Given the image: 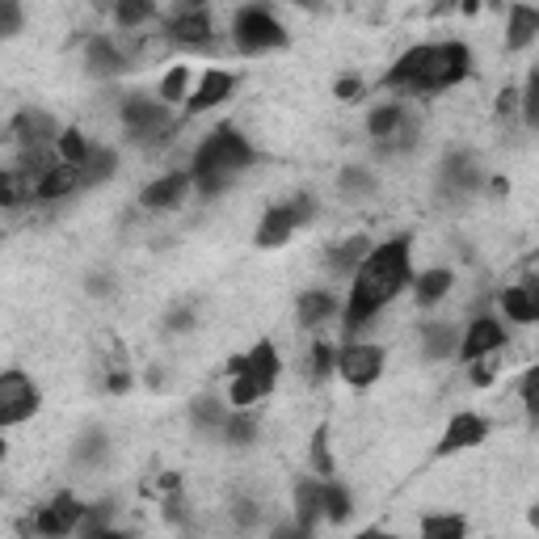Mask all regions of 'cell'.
Here are the masks:
<instances>
[{"label":"cell","instance_id":"1","mask_svg":"<svg viewBox=\"0 0 539 539\" xmlns=\"http://www.w3.org/2000/svg\"><path fill=\"white\" fill-rule=\"evenodd\" d=\"M409 236H396L388 245H375L371 257L363 266L354 270V287H350V299H346V333L354 337L363 325L375 321V312L388 304V299L401 291L409 278H413V262H409Z\"/></svg>","mask_w":539,"mask_h":539},{"label":"cell","instance_id":"2","mask_svg":"<svg viewBox=\"0 0 539 539\" xmlns=\"http://www.w3.org/2000/svg\"><path fill=\"white\" fill-rule=\"evenodd\" d=\"M249 165H253L249 139L236 127H215L203 139V148L194 152V182H198L203 194H219L236 173L249 169Z\"/></svg>","mask_w":539,"mask_h":539},{"label":"cell","instance_id":"3","mask_svg":"<svg viewBox=\"0 0 539 539\" xmlns=\"http://www.w3.org/2000/svg\"><path fill=\"white\" fill-rule=\"evenodd\" d=\"M278 384V350L270 342H257L249 354L232 358V405L245 409Z\"/></svg>","mask_w":539,"mask_h":539},{"label":"cell","instance_id":"4","mask_svg":"<svg viewBox=\"0 0 539 539\" xmlns=\"http://www.w3.org/2000/svg\"><path fill=\"white\" fill-rule=\"evenodd\" d=\"M468 72H472V51L464 43H438V47H430L422 81H417L413 93H443V89L464 81Z\"/></svg>","mask_w":539,"mask_h":539},{"label":"cell","instance_id":"5","mask_svg":"<svg viewBox=\"0 0 539 539\" xmlns=\"http://www.w3.org/2000/svg\"><path fill=\"white\" fill-rule=\"evenodd\" d=\"M232 38H236V47L249 51V55L270 51V47H287V30H283V22H278V17H274L270 9H262V5H249V9L236 13Z\"/></svg>","mask_w":539,"mask_h":539},{"label":"cell","instance_id":"6","mask_svg":"<svg viewBox=\"0 0 539 539\" xmlns=\"http://www.w3.org/2000/svg\"><path fill=\"white\" fill-rule=\"evenodd\" d=\"M312 211H316V207H312V194H299V198H291V203L270 207V211L262 215V224H257V245H262V249L287 245L291 236H295V228L312 219Z\"/></svg>","mask_w":539,"mask_h":539},{"label":"cell","instance_id":"7","mask_svg":"<svg viewBox=\"0 0 539 539\" xmlns=\"http://www.w3.org/2000/svg\"><path fill=\"white\" fill-rule=\"evenodd\" d=\"M38 388L26 371H5L0 375V426H22L26 417L38 413Z\"/></svg>","mask_w":539,"mask_h":539},{"label":"cell","instance_id":"8","mask_svg":"<svg viewBox=\"0 0 539 539\" xmlns=\"http://www.w3.org/2000/svg\"><path fill=\"white\" fill-rule=\"evenodd\" d=\"M123 123L131 131V139L139 144H156L173 131V118H169V106L165 102H148V97H131L123 106Z\"/></svg>","mask_w":539,"mask_h":539},{"label":"cell","instance_id":"9","mask_svg":"<svg viewBox=\"0 0 539 539\" xmlns=\"http://www.w3.org/2000/svg\"><path fill=\"white\" fill-rule=\"evenodd\" d=\"M379 371H384V350L371 342H350L337 350V375L346 379L350 388H371Z\"/></svg>","mask_w":539,"mask_h":539},{"label":"cell","instance_id":"10","mask_svg":"<svg viewBox=\"0 0 539 539\" xmlns=\"http://www.w3.org/2000/svg\"><path fill=\"white\" fill-rule=\"evenodd\" d=\"M85 514H89V506H81L72 493H59L55 502L34 518V531L43 535V539H64L68 531H76V527L85 523Z\"/></svg>","mask_w":539,"mask_h":539},{"label":"cell","instance_id":"11","mask_svg":"<svg viewBox=\"0 0 539 539\" xmlns=\"http://www.w3.org/2000/svg\"><path fill=\"white\" fill-rule=\"evenodd\" d=\"M489 438V422L481 413H455L447 430H443V443H438V455H455V451H468V447H481Z\"/></svg>","mask_w":539,"mask_h":539},{"label":"cell","instance_id":"12","mask_svg":"<svg viewBox=\"0 0 539 539\" xmlns=\"http://www.w3.org/2000/svg\"><path fill=\"white\" fill-rule=\"evenodd\" d=\"M502 342H506V329L497 325L493 316H481V321H472V329L464 333V342H459V358H464V363H481L485 354L502 350Z\"/></svg>","mask_w":539,"mask_h":539},{"label":"cell","instance_id":"13","mask_svg":"<svg viewBox=\"0 0 539 539\" xmlns=\"http://www.w3.org/2000/svg\"><path fill=\"white\" fill-rule=\"evenodd\" d=\"M232 89H236V76H232V72H224V68H207V72H203V81H198V89L190 93L186 110H190V114H203V110H211V106L224 102Z\"/></svg>","mask_w":539,"mask_h":539},{"label":"cell","instance_id":"14","mask_svg":"<svg viewBox=\"0 0 539 539\" xmlns=\"http://www.w3.org/2000/svg\"><path fill=\"white\" fill-rule=\"evenodd\" d=\"M13 135L22 139L26 148L38 152V148L47 144V139H55V144H59V135H64V131L55 127V118H51V114H43V110H22V114L13 118Z\"/></svg>","mask_w":539,"mask_h":539},{"label":"cell","instance_id":"15","mask_svg":"<svg viewBox=\"0 0 539 539\" xmlns=\"http://www.w3.org/2000/svg\"><path fill=\"white\" fill-rule=\"evenodd\" d=\"M194 182V173H165L161 182H152L144 194H139V203H144L148 211H165V207H177L182 203L186 186Z\"/></svg>","mask_w":539,"mask_h":539},{"label":"cell","instance_id":"16","mask_svg":"<svg viewBox=\"0 0 539 539\" xmlns=\"http://www.w3.org/2000/svg\"><path fill=\"white\" fill-rule=\"evenodd\" d=\"M169 34L186 47H203V43H211V17L203 9H182L169 17Z\"/></svg>","mask_w":539,"mask_h":539},{"label":"cell","instance_id":"17","mask_svg":"<svg viewBox=\"0 0 539 539\" xmlns=\"http://www.w3.org/2000/svg\"><path fill=\"white\" fill-rule=\"evenodd\" d=\"M502 308H506L510 321H518V325L539 321V278H527L523 287H510L502 295Z\"/></svg>","mask_w":539,"mask_h":539},{"label":"cell","instance_id":"18","mask_svg":"<svg viewBox=\"0 0 539 539\" xmlns=\"http://www.w3.org/2000/svg\"><path fill=\"white\" fill-rule=\"evenodd\" d=\"M76 186H85V173L76 169V165H64V161H59V165H55V169L43 177V182L34 186V198H43V203H51V198H64V194H72Z\"/></svg>","mask_w":539,"mask_h":539},{"label":"cell","instance_id":"19","mask_svg":"<svg viewBox=\"0 0 539 539\" xmlns=\"http://www.w3.org/2000/svg\"><path fill=\"white\" fill-rule=\"evenodd\" d=\"M426 55H430V47L405 51V55L392 64V72L384 76V85H388V89H417V81H422V68H426Z\"/></svg>","mask_w":539,"mask_h":539},{"label":"cell","instance_id":"20","mask_svg":"<svg viewBox=\"0 0 539 539\" xmlns=\"http://www.w3.org/2000/svg\"><path fill=\"white\" fill-rule=\"evenodd\" d=\"M321 514H325V485L321 481H299L295 485V523L312 531V523Z\"/></svg>","mask_w":539,"mask_h":539},{"label":"cell","instance_id":"21","mask_svg":"<svg viewBox=\"0 0 539 539\" xmlns=\"http://www.w3.org/2000/svg\"><path fill=\"white\" fill-rule=\"evenodd\" d=\"M539 34V9H527V5H514L510 9V30H506V47L510 51H523L535 43Z\"/></svg>","mask_w":539,"mask_h":539},{"label":"cell","instance_id":"22","mask_svg":"<svg viewBox=\"0 0 539 539\" xmlns=\"http://www.w3.org/2000/svg\"><path fill=\"white\" fill-rule=\"evenodd\" d=\"M329 316H337V299H333L329 291H308V295H299V325H304V329L325 325Z\"/></svg>","mask_w":539,"mask_h":539},{"label":"cell","instance_id":"23","mask_svg":"<svg viewBox=\"0 0 539 539\" xmlns=\"http://www.w3.org/2000/svg\"><path fill=\"white\" fill-rule=\"evenodd\" d=\"M89 72H102V76H114V72H127V55L118 51L110 38H93L89 43Z\"/></svg>","mask_w":539,"mask_h":539},{"label":"cell","instance_id":"24","mask_svg":"<svg viewBox=\"0 0 539 539\" xmlns=\"http://www.w3.org/2000/svg\"><path fill=\"white\" fill-rule=\"evenodd\" d=\"M451 283H455V274L451 270H426L422 278H417V304H422V308H434L438 304V299H443L447 291H451Z\"/></svg>","mask_w":539,"mask_h":539},{"label":"cell","instance_id":"25","mask_svg":"<svg viewBox=\"0 0 539 539\" xmlns=\"http://www.w3.org/2000/svg\"><path fill=\"white\" fill-rule=\"evenodd\" d=\"M443 186H447V190H472V186H476V161H472L468 152L447 156V165H443Z\"/></svg>","mask_w":539,"mask_h":539},{"label":"cell","instance_id":"26","mask_svg":"<svg viewBox=\"0 0 539 539\" xmlns=\"http://www.w3.org/2000/svg\"><path fill=\"white\" fill-rule=\"evenodd\" d=\"M371 257V241L367 236H350L346 245H337L333 253H329V266H333V274L337 270H358Z\"/></svg>","mask_w":539,"mask_h":539},{"label":"cell","instance_id":"27","mask_svg":"<svg viewBox=\"0 0 539 539\" xmlns=\"http://www.w3.org/2000/svg\"><path fill=\"white\" fill-rule=\"evenodd\" d=\"M468 523L459 514H426L422 518V539H464Z\"/></svg>","mask_w":539,"mask_h":539},{"label":"cell","instance_id":"28","mask_svg":"<svg viewBox=\"0 0 539 539\" xmlns=\"http://www.w3.org/2000/svg\"><path fill=\"white\" fill-rule=\"evenodd\" d=\"M401 127H405V106H379V110L371 114V123H367V131H371L375 139H388V135H405Z\"/></svg>","mask_w":539,"mask_h":539},{"label":"cell","instance_id":"29","mask_svg":"<svg viewBox=\"0 0 539 539\" xmlns=\"http://www.w3.org/2000/svg\"><path fill=\"white\" fill-rule=\"evenodd\" d=\"M422 350L426 358H447L455 350V329L451 325H430L422 329Z\"/></svg>","mask_w":539,"mask_h":539},{"label":"cell","instance_id":"30","mask_svg":"<svg viewBox=\"0 0 539 539\" xmlns=\"http://www.w3.org/2000/svg\"><path fill=\"white\" fill-rule=\"evenodd\" d=\"M59 156H64V165L85 169L93 152H89V144H85V135H81V131H64V135H59Z\"/></svg>","mask_w":539,"mask_h":539},{"label":"cell","instance_id":"31","mask_svg":"<svg viewBox=\"0 0 539 539\" xmlns=\"http://www.w3.org/2000/svg\"><path fill=\"white\" fill-rule=\"evenodd\" d=\"M350 514H354V506H350V493H346L342 485L325 481V518H333V523H346Z\"/></svg>","mask_w":539,"mask_h":539},{"label":"cell","instance_id":"32","mask_svg":"<svg viewBox=\"0 0 539 539\" xmlns=\"http://www.w3.org/2000/svg\"><path fill=\"white\" fill-rule=\"evenodd\" d=\"M186 85H190V68L173 64L161 81V102H186Z\"/></svg>","mask_w":539,"mask_h":539},{"label":"cell","instance_id":"33","mask_svg":"<svg viewBox=\"0 0 539 539\" xmlns=\"http://www.w3.org/2000/svg\"><path fill=\"white\" fill-rule=\"evenodd\" d=\"M253 434H257V417L245 413V409H236L228 417V426H224V438L228 443H253Z\"/></svg>","mask_w":539,"mask_h":539},{"label":"cell","instance_id":"34","mask_svg":"<svg viewBox=\"0 0 539 539\" xmlns=\"http://www.w3.org/2000/svg\"><path fill=\"white\" fill-rule=\"evenodd\" d=\"M312 464H316V472H321L325 481H333L337 468H333V455H329V430L325 426L312 434Z\"/></svg>","mask_w":539,"mask_h":539},{"label":"cell","instance_id":"35","mask_svg":"<svg viewBox=\"0 0 539 539\" xmlns=\"http://www.w3.org/2000/svg\"><path fill=\"white\" fill-rule=\"evenodd\" d=\"M114 17H118V26H144L148 22V17H152V5H148V0H123V5H118L114 9Z\"/></svg>","mask_w":539,"mask_h":539},{"label":"cell","instance_id":"36","mask_svg":"<svg viewBox=\"0 0 539 539\" xmlns=\"http://www.w3.org/2000/svg\"><path fill=\"white\" fill-rule=\"evenodd\" d=\"M81 173H85V182H106V177L114 173V152H110V148L93 152V156H89V165H85Z\"/></svg>","mask_w":539,"mask_h":539},{"label":"cell","instance_id":"37","mask_svg":"<svg viewBox=\"0 0 539 539\" xmlns=\"http://www.w3.org/2000/svg\"><path fill=\"white\" fill-rule=\"evenodd\" d=\"M228 417H232V413L219 409V401H194V422H198V426H219V430H224Z\"/></svg>","mask_w":539,"mask_h":539},{"label":"cell","instance_id":"38","mask_svg":"<svg viewBox=\"0 0 539 539\" xmlns=\"http://www.w3.org/2000/svg\"><path fill=\"white\" fill-rule=\"evenodd\" d=\"M333 371H337V350H333L329 342H316V346H312V375L325 379V375H333Z\"/></svg>","mask_w":539,"mask_h":539},{"label":"cell","instance_id":"39","mask_svg":"<svg viewBox=\"0 0 539 539\" xmlns=\"http://www.w3.org/2000/svg\"><path fill=\"white\" fill-rule=\"evenodd\" d=\"M342 190H346V194H371L375 182H371L363 169H346V173H342Z\"/></svg>","mask_w":539,"mask_h":539},{"label":"cell","instance_id":"40","mask_svg":"<svg viewBox=\"0 0 539 539\" xmlns=\"http://www.w3.org/2000/svg\"><path fill=\"white\" fill-rule=\"evenodd\" d=\"M523 114H527V123L539 127V72L527 81V93H523Z\"/></svg>","mask_w":539,"mask_h":539},{"label":"cell","instance_id":"41","mask_svg":"<svg viewBox=\"0 0 539 539\" xmlns=\"http://www.w3.org/2000/svg\"><path fill=\"white\" fill-rule=\"evenodd\" d=\"M523 405L539 417V367H531V371L523 375Z\"/></svg>","mask_w":539,"mask_h":539},{"label":"cell","instance_id":"42","mask_svg":"<svg viewBox=\"0 0 539 539\" xmlns=\"http://www.w3.org/2000/svg\"><path fill=\"white\" fill-rule=\"evenodd\" d=\"M17 26H22V9H17L13 0H5V5H0V34H17Z\"/></svg>","mask_w":539,"mask_h":539},{"label":"cell","instance_id":"43","mask_svg":"<svg viewBox=\"0 0 539 539\" xmlns=\"http://www.w3.org/2000/svg\"><path fill=\"white\" fill-rule=\"evenodd\" d=\"M358 93H363V85H358L354 76H346V81H337V97H342V102H354Z\"/></svg>","mask_w":539,"mask_h":539},{"label":"cell","instance_id":"44","mask_svg":"<svg viewBox=\"0 0 539 539\" xmlns=\"http://www.w3.org/2000/svg\"><path fill=\"white\" fill-rule=\"evenodd\" d=\"M274 539H312V535H308V527L291 523V527H278V531H274Z\"/></svg>","mask_w":539,"mask_h":539},{"label":"cell","instance_id":"45","mask_svg":"<svg viewBox=\"0 0 539 539\" xmlns=\"http://www.w3.org/2000/svg\"><path fill=\"white\" fill-rule=\"evenodd\" d=\"M518 102H523V97H518V93H514V89H506V93H502V97H497V110H502V114H510V110H514V106H518Z\"/></svg>","mask_w":539,"mask_h":539},{"label":"cell","instance_id":"46","mask_svg":"<svg viewBox=\"0 0 539 539\" xmlns=\"http://www.w3.org/2000/svg\"><path fill=\"white\" fill-rule=\"evenodd\" d=\"M354 539H396L392 531H384V527H367V531H358Z\"/></svg>","mask_w":539,"mask_h":539},{"label":"cell","instance_id":"47","mask_svg":"<svg viewBox=\"0 0 539 539\" xmlns=\"http://www.w3.org/2000/svg\"><path fill=\"white\" fill-rule=\"evenodd\" d=\"M493 371H497L493 363H481V367H476V375H472V379H476V384H493Z\"/></svg>","mask_w":539,"mask_h":539},{"label":"cell","instance_id":"48","mask_svg":"<svg viewBox=\"0 0 539 539\" xmlns=\"http://www.w3.org/2000/svg\"><path fill=\"white\" fill-rule=\"evenodd\" d=\"M236 518H241V523H253V518H257L253 502H236Z\"/></svg>","mask_w":539,"mask_h":539},{"label":"cell","instance_id":"49","mask_svg":"<svg viewBox=\"0 0 539 539\" xmlns=\"http://www.w3.org/2000/svg\"><path fill=\"white\" fill-rule=\"evenodd\" d=\"M131 388V375H110V392H127Z\"/></svg>","mask_w":539,"mask_h":539},{"label":"cell","instance_id":"50","mask_svg":"<svg viewBox=\"0 0 539 539\" xmlns=\"http://www.w3.org/2000/svg\"><path fill=\"white\" fill-rule=\"evenodd\" d=\"M85 539H123V535H118V531H110V527H106V531H93V535H85Z\"/></svg>","mask_w":539,"mask_h":539},{"label":"cell","instance_id":"51","mask_svg":"<svg viewBox=\"0 0 539 539\" xmlns=\"http://www.w3.org/2000/svg\"><path fill=\"white\" fill-rule=\"evenodd\" d=\"M531 523H535V527H539V506H535V510H531Z\"/></svg>","mask_w":539,"mask_h":539}]
</instances>
